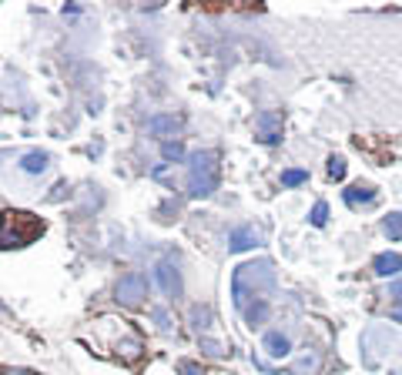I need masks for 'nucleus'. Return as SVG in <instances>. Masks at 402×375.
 <instances>
[{"label": "nucleus", "mask_w": 402, "mask_h": 375, "mask_svg": "<svg viewBox=\"0 0 402 375\" xmlns=\"http://www.w3.org/2000/svg\"><path fill=\"white\" fill-rule=\"evenodd\" d=\"M228 242H231V245H228L231 251H251L258 242H262V235H258V228L238 225L235 231H231V238H228Z\"/></svg>", "instance_id": "obj_5"}, {"label": "nucleus", "mask_w": 402, "mask_h": 375, "mask_svg": "<svg viewBox=\"0 0 402 375\" xmlns=\"http://www.w3.org/2000/svg\"><path fill=\"white\" fill-rule=\"evenodd\" d=\"M178 127H181V121H178L175 114H154L148 121V131L154 134V138H171V134H178Z\"/></svg>", "instance_id": "obj_7"}, {"label": "nucleus", "mask_w": 402, "mask_h": 375, "mask_svg": "<svg viewBox=\"0 0 402 375\" xmlns=\"http://www.w3.org/2000/svg\"><path fill=\"white\" fill-rule=\"evenodd\" d=\"M319 365V358H302L299 365H295V375H305V372H312Z\"/></svg>", "instance_id": "obj_18"}, {"label": "nucleus", "mask_w": 402, "mask_h": 375, "mask_svg": "<svg viewBox=\"0 0 402 375\" xmlns=\"http://www.w3.org/2000/svg\"><path fill=\"white\" fill-rule=\"evenodd\" d=\"M308 181V171H302V168H292V171H282V184L285 188H299Z\"/></svg>", "instance_id": "obj_13"}, {"label": "nucleus", "mask_w": 402, "mask_h": 375, "mask_svg": "<svg viewBox=\"0 0 402 375\" xmlns=\"http://www.w3.org/2000/svg\"><path fill=\"white\" fill-rule=\"evenodd\" d=\"M245 319H248V325H251V328L262 325V322L268 319V301H255L248 312H245Z\"/></svg>", "instance_id": "obj_12"}, {"label": "nucleus", "mask_w": 402, "mask_h": 375, "mask_svg": "<svg viewBox=\"0 0 402 375\" xmlns=\"http://www.w3.org/2000/svg\"><path fill=\"white\" fill-rule=\"evenodd\" d=\"M154 281H158V288H161L165 299H178L181 295V275H178L175 261H158L154 265Z\"/></svg>", "instance_id": "obj_4"}, {"label": "nucleus", "mask_w": 402, "mask_h": 375, "mask_svg": "<svg viewBox=\"0 0 402 375\" xmlns=\"http://www.w3.org/2000/svg\"><path fill=\"white\" fill-rule=\"evenodd\" d=\"M145 295H148V281H145V275H138V272L121 275V281H118V295H114L121 305H141Z\"/></svg>", "instance_id": "obj_3"}, {"label": "nucleus", "mask_w": 402, "mask_h": 375, "mask_svg": "<svg viewBox=\"0 0 402 375\" xmlns=\"http://www.w3.org/2000/svg\"><path fill=\"white\" fill-rule=\"evenodd\" d=\"M308 218H312V225H315V228L326 225V222H328V204H326V201H319V204L312 208V215H308Z\"/></svg>", "instance_id": "obj_14"}, {"label": "nucleus", "mask_w": 402, "mask_h": 375, "mask_svg": "<svg viewBox=\"0 0 402 375\" xmlns=\"http://www.w3.org/2000/svg\"><path fill=\"white\" fill-rule=\"evenodd\" d=\"M372 272H376L379 278L399 275V272H402V255H396V251H382V255H376V261H372Z\"/></svg>", "instance_id": "obj_6"}, {"label": "nucleus", "mask_w": 402, "mask_h": 375, "mask_svg": "<svg viewBox=\"0 0 402 375\" xmlns=\"http://www.w3.org/2000/svg\"><path fill=\"white\" fill-rule=\"evenodd\" d=\"M191 319H195V328L211 325V312H208V308H195V312H191Z\"/></svg>", "instance_id": "obj_17"}, {"label": "nucleus", "mask_w": 402, "mask_h": 375, "mask_svg": "<svg viewBox=\"0 0 402 375\" xmlns=\"http://www.w3.org/2000/svg\"><path fill=\"white\" fill-rule=\"evenodd\" d=\"M47 154H44V151H27L24 158H21V168H24L27 175H41V171H44V168H47Z\"/></svg>", "instance_id": "obj_9"}, {"label": "nucleus", "mask_w": 402, "mask_h": 375, "mask_svg": "<svg viewBox=\"0 0 402 375\" xmlns=\"http://www.w3.org/2000/svg\"><path fill=\"white\" fill-rule=\"evenodd\" d=\"M165 158H168V161H181V158H184V148H181L178 141H165Z\"/></svg>", "instance_id": "obj_16"}, {"label": "nucleus", "mask_w": 402, "mask_h": 375, "mask_svg": "<svg viewBox=\"0 0 402 375\" xmlns=\"http://www.w3.org/2000/svg\"><path fill=\"white\" fill-rule=\"evenodd\" d=\"M255 141L258 144H278L282 141V114L278 111H258L255 114Z\"/></svg>", "instance_id": "obj_2"}, {"label": "nucleus", "mask_w": 402, "mask_h": 375, "mask_svg": "<svg viewBox=\"0 0 402 375\" xmlns=\"http://www.w3.org/2000/svg\"><path fill=\"white\" fill-rule=\"evenodd\" d=\"M328 178H346V158H328Z\"/></svg>", "instance_id": "obj_15"}, {"label": "nucleus", "mask_w": 402, "mask_h": 375, "mask_svg": "<svg viewBox=\"0 0 402 375\" xmlns=\"http://www.w3.org/2000/svg\"><path fill=\"white\" fill-rule=\"evenodd\" d=\"M7 375H37V372H27V369H7Z\"/></svg>", "instance_id": "obj_20"}, {"label": "nucleus", "mask_w": 402, "mask_h": 375, "mask_svg": "<svg viewBox=\"0 0 402 375\" xmlns=\"http://www.w3.org/2000/svg\"><path fill=\"white\" fill-rule=\"evenodd\" d=\"M262 349L268 352L272 358H285V355L292 352V342H288V335H282V332H265Z\"/></svg>", "instance_id": "obj_8"}, {"label": "nucleus", "mask_w": 402, "mask_h": 375, "mask_svg": "<svg viewBox=\"0 0 402 375\" xmlns=\"http://www.w3.org/2000/svg\"><path fill=\"white\" fill-rule=\"evenodd\" d=\"M181 372H184V375H195V372H198V369H195L191 362H184V365H181Z\"/></svg>", "instance_id": "obj_19"}, {"label": "nucleus", "mask_w": 402, "mask_h": 375, "mask_svg": "<svg viewBox=\"0 0 402 375\" xmlns=\"http://www.w3.org/2000/svg\"><path fill=\"white\" fill-rule=\"evenodd\" d=\"M372 198H376V188H369V184H355V188H349V191H346V201H349V204L372 201Z\"/></svg>", "instance_id": "obj_11"}, {"label": "nucleus", "mask_w": 402, "mask_h": 375, "mask_svg": "<svg viewBox=\"0 0 402 375\" xmlns=\"http://www.w3.org/2000/svg\"><path fill=\"white\" fill-rule=\"evenodd\" d=\"M218 188V154L215 151H198L188 161V195L191 198H208Z\"/></svg>", "instance_id": "obj_1"}, {"label": "nucleus", "mask_w": 402, "mask_h": 375, "mask_svg": "<svg viewBox=\"0 0 402 375\" xmlns=\"http://www.w3.org/2000/svg\"><path fill=\"white\" fill-rule=\"evenodd\" d=\"M382 231H385V238H389V242H402V211H392V215H385V222H382Z\"/></svg>", "instance_id": "obj_10"}]
</instances>
